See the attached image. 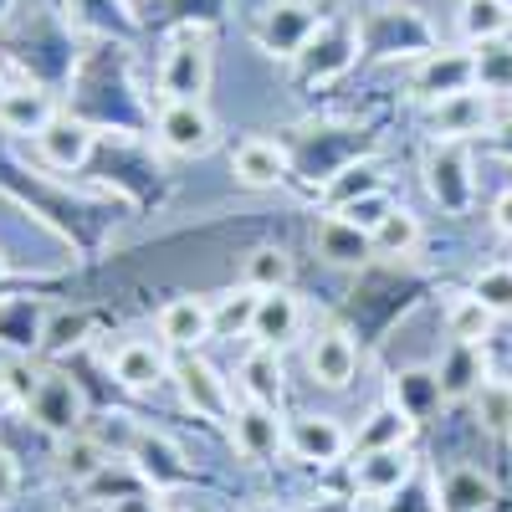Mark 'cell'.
<instances>
[{
    "mask_svg": "<svg viewBox=\"0 0 512 512\" xmlns=\"http://www.w3.org/2000/svg\"><path fill=\"white\" fill-rule=\"evenodd\" d=\"M395 405H400L415 425L431 415L436 405H446V400H441V384H436V369H405V374L395 379Z\"/></svg>",
    "mask_w": 512,
    "mask_h": 512,
    "instance_id": "obj_30",
    "label": "cell"
},
{
    "mask_svg": "<svg viewBox=\"0 0 512 512\" xmlns=\"http://www.w3.org/2000/svg\"><path fill=\"white\" fill-rule=\"evenodd\" d=\"M246 512H282L277 502H256V507H246Z\"/></svg>",
    "mask_w": 512,
    "mask_h": 512,
    "instance_id": "obj_42",
    "label": "cell"
},
{
    "mask_svg": "<svg viewBox=\"0 0 512 512\" xmlns=\"http://www.w3.org/2000/svg\"><path fill=\"white\" fill-rule=\"evenodd\" d=\"M492 328H497V313L482 303L472 287L456 292L451 303H446V333H451V344H482V349H487Z\"/></svg>",
    "mask_w": 512,
    "mask_h": 512,
    "instance_id": "obj_24",
    "label": "cell"
},
{
    "mask_svg": "<svg viewBox=\"0 0 512 512\" xmlns=\"http://www.w3.org/2000/svg\"><path fill=\"white\" fill-rule=\"evenodd\" d=\"M205 338H216V303L210 297H175L159 308V344L195 354Z\"/></svg>",
    "mask_w": 512,
    "mask_h": 512,
    "instance_id": "obj_12",
    "label": "cell"
},
{
    "mask_svg": "<svg viewBox=\"0 0 512 512\" xmlns=\"http://www.w3.org/2000/svg\"><path fill=\"white\" fill-rule=\"evenodd\" d=\"M425 190H431V200L446 210V216H461L466 205H472L477 195V180H472V154H466V144H446L436 139L431 149H425Z\"/></svg>",
    "mask_w": 512,
    "mask_h": 512,
    "instance_id": "obj_2",
    "label": "cell"
},
{
    "mask_svg": "<svg viewBox=\"0 0 512 512\" xmlns=\"http://www.w3.org/2000/svg\"><path fill=\"white\" fill-rule=\"evenodd\" d=\"M492 226H497V236H507V241H512V185L492 200Z\"/></svg>",
    "mask_w": 512,
    "mask_h": 512,
    "instance_id": "obj_37",
    "label": "cell"
},
{
    "mask_svg": "<svg viewBox=\"0 0 512 512\" xmlns=\"http://www.w3.org/2000/svg\"><path fill=\"white\" fill-rule=\"evenodd\" d=\"M354 62V26H323L313 36V47L303 52V77H333Z\"/></svg>",
    "mask_w": 512,
    "mask_h": 512,
    "instance_id": "obj_27",
    "label": "cell"
},
{
    "mask_svg": "<svg viewBox=\"0 0 512 512\" xmlns=\"http://www.w3.org/2000/svg\"><path fill=\"white\" fill-rule=\"evenodd\" d=\"M395 210V200H390V190H374V195H359V200H344L333 210V216H344L349 226H359V231H374L384 216Z\"/></svg>",
    "mask_w": 512,
    "mask_h": 512,
    "instance_id": "obj_34",
    "label": "cell"
},
{
    "mask_svg": "<svg viewBox=\"0 0 512 512\" xmlns=\"http://www.w3.org/2000/svg\"><path fill=\"white\" fill-rule=\"evenodd\" d=\"M477 88V52H461V47H446V52H431L420 57L415 72H410V93L431 108L451 93H466Z\"/></svg>",
    "mask_w": 512,
    "mask_h": 512,
    "instance_id": "obj_7",
    "label": "cell"
},
{
    "mask_svg": "<svg viewBox=\"0 0 512 512\" xmlns=\"http://www.w3.org/2000/svg\"><path fill=\"white\" fill-rule=\"evenodd\" d=\"M287 451L308 466H333L354 451V436L333 415H292L287 420Z\"/></svg>",
    "mask_w": 512,
    "mask_h": 512,
    "instance_id": "obj_11",
    "label": "cell"
},
{
    "mask_svg": "<svg viewBox=\"0 0 512 512\" xmlns=\"http://www.w3.org/2000/svg\"><path fill=\"white\" fill-rule=\"evenodd\" d=\"M512 31V0H461L456 6V36L466 47H492Z\"/></svg>",
    "mask_w": 512,
    "mask_h": 512,
    "instance_id": "obj_20",
    "label": "cell"
},
{
    "mask_svg": "<svg viewBox=\"0 0 512 512\" xmlns=\"http://www.w3.org/2000/svg\"><path fill=\"white\" fill-rule=\"evenodd\" d=\"M497 502V482L482 466H451L441 477V512H487Z\"/></svg>",
    "mask_w": 512,
    "mask_h": 512,
    "instance_id": "obj_22",
    "label": "cell"
},
{
    "mask_svg": "<svg viewBox=\"0 0 512 512\" xmlns=\"http://www.w3.org/2000/svg\"><path fill=\"white\" fill-rule=\"evenodd\" d=\"M308 374L318 390H349L359 374V344L344 328H323L308 344Z\"/></svg>",
    "mask_w": 512,
    "mask_h": 512,
    "instance_id": "obj_15",
    "label": "cell"
},
{
    "mask_svg": "<svg viewBox=\"0 0 512 512\" xmlns=\"http://www.w3.org/2000/svg\"><path fill=\"white\" fill-rule=\"evenodd\" d=\"M487 139H492V149H497L502 159H512V113H502V118L492 123V134H487Z\"/></svg>",
    "mask_w": 512,
    "mask_h": 512,
    "instance_id": "obj_38",
    "label": "cell"
},
{
    "mask_svg": "<svg viewBox=\"0 0 512 512\" xmlns=\"http://www.w3.org/2000/svg\"><path fill=\"white\" fill-rule=\"evenodd\" d=\"M472 292L482 297V303H487L497 318H507V313H512V267H507V262L482 267V272H477V282H472Z\"/></svg>",
    "mask_w": 512,
    "mask_h": 512,
    "instance_id": "obj_33",
    "label": "cell"
},
{
    "mask_svg": "<svg viewBox=\"0 0 512 512\" xmlns=\"http://www.w3.org/2000/svg\"><path fill=\"white\" fill-rule=\"evenodd\" d=\"M36 149H41V159H47L52 169H67V175H72V169H82V164H88V154H93V128L57 113L36 134Z\"/></svg>",
    "mask_w": 512,
    "mask_h": 512,
    "instance_id": "obj_19",
    "label": "cell"
},
{
    "mask_svg": "<svg viewBox=\"0 0 512 512\" xmlns=\"http://www.w3.org/2000/svg\"><path fill=\"white\" fill-rule=\"evenodd\" d=\"M11 93V82H6V67H0V98H6Z\"/></svg>",
    "mask_w": 512,
    "mask_h": 512,
    "instance_id": "obj_43",
    "label": "cell"
},
{
    "mask_svg": "<svg viewBox=\"0 0 512 512\" xmlns=\"http://www.w3.org/2000/svg\"><path fill=\"white\" fill-rule=\"evenodd\" d=\"M21 405H26V415H31L47 436H72V431H82V410H88L82 390H77L67 374H57V369L36 374L31 395H26Z\"/></svg>",
    "mask_w": 512,
    "mask_h": 512,
    "instance_id": "obj_4",
    "label": "cell"
},
{
    "mask_svg": "<svg viewBox=\"0 0 512 512\" xmlns=\"http://www.w3.org/2000/svg\"><path fill=\"white\" fill-rule=\"evenodd\" d=\"M0 277H6V251H0Z\"/></svg>",
    "mask_w": 512,
    "mask_h": 512,
    "instance_id": "obj_44",
    "label": "cell"
},
{
    "mask_svg": "<svg viewBox=\"0 0 512 512\" xmlns=\"http://www.w3.org/2000/svg\"><path fill=\"white\" fill-rule=\"evenodd\" d=\"M108 461H113V456H108V446H103L98 436H88V431L57 436V472H62L67 482H77V487H88Z\"/></svg>",
    "mask_w": 512,
    "mask_h": 512,
    "instance_id": "obj_23",
    "label": "cell"
},
{
    "mask_svg": "<svg viewBox=\"0 0 512 512\" xmlns=\"http://www.w3.org/2000/svg\"><path fill=\"white\" fill-rule=\"evenodd\" d=\"M231 431V446L241 461H272L282 446H287V425L277 420L272 405H256V400H241L236 415L226 420Z\"/></svg>",
    "mask_w": 512,
    "mask_h": 512,
    "instance_id": "obj_10",
    "label": "cell"
},
{
    "mask_svg": "<svg viewBox=\"0 0 512 512\" xmlns=\"http://www.w3.org/2000/svg\"><path fill=\"white\" fill-rule=\"evenodd\" d=\"M231 175H236L241 190H277V185L292 175V159H287V149L272 144V139H246V144H236V154H231Z\"/></svg>",
    "mask_w": 512,
    "mask_h": 512,
    "instance_id": "obj_16",
    "label": "cell"
},
{
    "mask_svg": "<svg viewBox=\"0 0 512 512\" xmlns=\"http://www.w3.org/2000/svg\"><path fill=\"white\" fill-rule=\"evenodd\" d=\"M344 175H349V180H338V185H333V210L344 205V200H359V195H374V190H384V180L374 175L369 164H359V169H344Z\"/></svg>",
    "mask_w": 512,
    "mask_h": 512,
    "instance_id": "obj_35",
    "label": "cell"
},
{
    "mask_svg": "<svg viewBox=\"0 0 512 512\" xmlns=\"http://www.w3.org/2000/svg\"><path fill=\"white\" fill-rule=\"evenodd\" d=\"M369 246H374V256H384V262H405V256H415V246H420V216H410L405 205H395L390 216L369 231Z\"/></svg>",
    "mask_w": 512,
    "mask_h": 512,
    "instance_id": "obj_29",
    "label": "cell"
},
{
    "mask_svg": "<svg viewBox=\"0 0 512 512\" xmlns=\"http://www.w3.org/2000/svg\"><path fill=\"white\" fill-rule=\"evenodd\" d=\"M313 246H318L323 262H328V267H338V272H354V267H364L369 256H374L369 231L349 226L344 216H323V221L313 226Z\"/></svg>",
    "mask_w": 512,
    "mask_h": 512,
    "instance_id": "obj_18",
    "label": "cell"
},
{
    "mask_svg": "<svg viewBox=\"0 0 512 512\" xmlns=\"http://www.w3.org/2000/svg\"><path fill=\"white\" fill-rule=\"evenodd\" d=\"M492 123H497V103H492L487 88H466V93H451V98L431 103V128L446 144L482 139V134H492Z\"/></svg>",
    "mask_w": 512,
    "mask_h": 512,
    "instance_id": "obj_8",
    "label": "cell"
},
{
    "mask_svg": "<svg viewBox=\"0 0 512 512\" xmlns=\"http://www.w3.org/2000/svg\"><path fill=\"white\" fill-rule=\"evenodd\" d=\"M297 328H303V303L292 297V287H277V292H256V313H251V344L256 349H287Z\"/></svg>",
    "mask_w": 512,
    "mask_h": 512,
    "instance_id": "obj_14",
    "label": "cell"
},
{
    "mask_svg": "<svg viewBox=\"0 0 512 512\" xmlns=\"http://www.w3.org/2000/svg\"><path fill=\"white\" fill-rule=\"evenodd\" d=\"M297 512H354V507H349L344 497H313V502H303Z\"/></svg>",
    "mask_w": 512,
    "mask_h": 512,
    "instance_id": "obj_40",
    "label": "cell"
},
{
    "mask_svg": "<svg viewBox=\"0 0 512 512\" xmlns=\"http://www.w3.org/2000/svg\"><path fill=\"white\" fill-rule=\"evenodd\" d=\"M318 31H323V16L308 0H272L262 11V21H256V41L272 57H303Z\"/></svg>",
    "mask_w": 512,
    "mask_h": 512,
    "instance_id": "obj_3",
    "label": "cell"
},
{
    "mask_svg": "<svg viewBox=\"0 0 512 512\" xmlns=\"http://www.w3.org/2000/svg\"><path fill=\"white\" fill-rule=\"evenodd\" d=\"M134 466L144 472V482H149L154 492H169V487H185V482H190V466L180 461V451L169 446L164 436H139Z\"/></svg>",
    "mask_w": 512,
    "mask_h": 512,
    "instance_id": "obj_26",
    "label": "cell"
},
{
    "mask_svg": "<svg viewBox=\"0 0 512 512\" xmlns=\"http://www.w3.org/2000/svg\"><path fill=\"white\" fill-rule=\"evenodd\" d=\"M349 482L359 497L369 502H390L395 492H405L415 482V456L410 446H384V451H354Z\"/></svg>",
    "mask_w": 512,
    "mask_h": 512,
    "instance_id": "obj_6",
    "label": "cell"
},
{
    "mask_svg": "<svg viewBox=\"0 0 512 512\" xmlns=\"http://www.w3.org/2000/svg\"><path fill=\"white\" fill-rule=\"evenodd\" d=\"M415 436V420L400 410V405H374L369 420L359 425L354 436V451H384V446H410Z\"/></svg>",
    "mask_w": 512,
    "mask_h": 512,
    "instance_id": "obj_28",
    "label": "cell"
},
{
    "mask_svg": "<svg viewBox=\"0 0 512 512\" xmlns=\"http://www.w3.org/2000/svg\"><path fill=\"white\" fill-rule=\"evenodd\" d=\"M108 369L128 395H149L175 374V364L164 359V344H149V338H123V344L113 349V359H108Z\"/></svg>",
    "mask_w": 512,
    "mask_h": 512,
    "instance_id": "obj_13",
    "label": "cell"
},
{
    "mask_svg": "<svg viewBox=\"0 0 512 512\" xmlns=\"http://www.w3.org/2000/svg\"><path fill=\"white\" fill-rule=\"evenodd\" d=\"M169 379L180 384V400H185L195 415H205V420H231V415H236L231 384L221 379V369H216V364H205L200 354H185Z\"/></svg>",
    "mask_w": 512,
    "mask_h": 512,
    "instance_id": "obj_9",
    "label": "cell"
},
{
    "mask_svg": "<svg viewBox=\"0 0 512 512\" xmlns=\"http://www.w3.org/2000/svg\"><path fill=\"white\" fill-rule=\"evenodd\" d=\"M472 400H477L482 431L497 436V441H512V379H487Z\"/></svg>",
    "mask_w": 512,
    "mask_h": 512,
    "instance_id": "obj_31",
    "label": "cell"
},
{
    "mask_svg": "<svg viewBox=\"0 0 512 512\" xmlns=\"http://www.w3.org/2000/svg\"><path fill=\"white\" fill-rule=\"evenodd\" d=\"M57 118V108H52V93H41V88H11L6 98H0V128L6 134H21V139H36L41 128H47Z\"/></svg>",
    "mask_w": 512,
    "mask_h": 512,
    "instance_id": "obj_21",
    "label": "cell"
},
{
    "mask_svg": "<svg viewBox=\"0 0 512 512\" xmlns=\"http://www.w3.org/2000/svg\"><path fill=\"white\" fill-rule=\"evenodd\" d=\"M236 384H241V400H256V405H282V359L277 349H251L236 369Z\"/></svg>",
    "mask_w": 512,
    "mask_h": 512,
    "instance_id": "obj_25",
    "label": "cell"
},
{
    "mask_svg": "<svg viewBox=\"0 0 512 512\" xmlns=\"http://www.w3.org/2000/svg\"><path fill=\"white\" fill-rule=\"evenodd\" d=\"M16 487H21V466H16V456L0 451V507L16 497Z\"/></svg>",
    "mask_w": 512,
    "mask_h": 512,
    "instance_id": "obj_36",
    "label": "cell"
},
{
    "mask_svg": "<svg viewBox=\"0 0 512 512\" xmlns=\"http://www.w3.org/2000/svg\"><path fill=\"white\" fill-rule=\"evenodd\" d=\"M436 384H441V400H472L482 384H487V349L482 344H451L436 364Z\"/></svg>",
    "mask_w": 512,
    "mask_h": 512,
    "instance_id": "obj_17",
    "label": "cell"
},
{
    "mask_svg": "<svg viewBox=\"0 0 512 512\" xmlns=\"http://www.w3.org/2000/svg\"><path fill=\"white\" fill-rule=\"evenodd\" d=\"M154 139L159 149L180 154V159H205L216 149V118L205 103H164L154 118Z\"/></svg>",
    "mask_w": 512,
    "mask_h": 512,
    "instance_id": "obj_5",
    "label": "cell"
},
{
    "mask_svg": "<svg viewBox=\"0 0 512 512\" xmlns=\"http://www.w3.org/2000/svg\"><path fill=\"white\" fill-rule=\"evenodd\" d=\"M72 512H113V507H108V502H98V497H88V502H77Z\"/></svg>",
    "mask_w": 512,
    "mask_h": 512,
    "instance_id": "obj_41",
    "label": "cell"
},
{
    "mask_svg": "<svg viewBox=\"0 0 512 512\" xmlns=\"http://www.w3.org/2000/svg\"><path fill=\"white\" fill-rule=\"evenodd\" d=\"M113 512H164V507H159V492H154V497H149V492H134V497L113 502Z\"/></svg>",
    "mask_w": 512,
    "mask_h": 512,
    "instance_id": "obj_39",
    "label": "cell"
},
{
    "mask_svg": "<svg viewBox=\"0 0 512 512\" xmlns=\"http://www.w3.org/2000/svg\"><path fill=\"white\" fill-rule=\"evenodd\" d=\"M210 77H216V52H210V36L185 26L169 36V47L159 57V98L164 103H205Z\"/></svg>",
    "mask_w": 512,
    "mask_h": 512,
    "instance_id": "obj_1",
    "label": "cell"
},
{
    "mask_svg": "<svg viewBox=\"0 0 512 512\" xmlns=\"http://www.w3.org/2000/svg\"><path fill=\"white\" fill-rule=\"evenodd\" d=\"M246 287L251 292H277V287H292V256L282 246H256L246 256Z\"/></svg>",
    "mask_w": 512,
    "mask_h": 512,
    "instance_id": "obj_32",
    "label": "cell"
}]
</instances>
